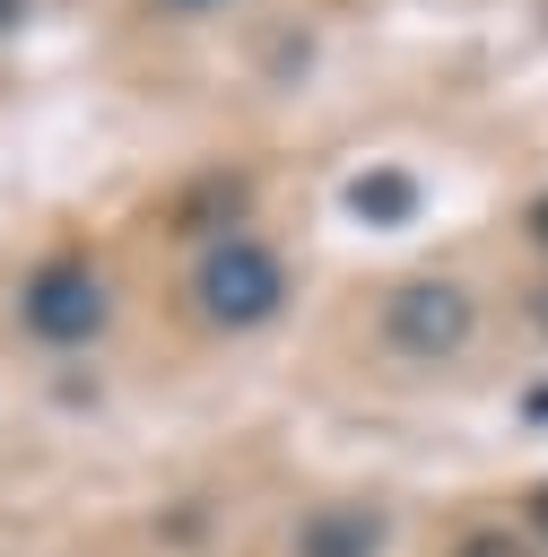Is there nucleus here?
Returning a JSON list of instances; mask_svg holds the SVG:
<instances>
[{"label":"nucleus","mask_w":548,"mask_h":557,"mask_svg":"<svg viewBox=\"0 0 548 557\" xmlns=\"http://www.w3.org/2000/svg\"><path fill=\"white\" fill-rule=\"evenodd\" d=\"M191 313L209 331H261L287 313V252L261 235H209L191 252Z\"/></svg>","instance_id":"f257e3e1"},{"label":"nucleus","mask_w":548,"mask_h":557,"mask_svg":"<svg viewBox=\"0 0 548 557\" xmlns=\"http://www.w3.org/2000/svg\"><path fill=\"white\" fill-rule=\"evenodd\" d=\"M374 339H383L391 357H409V366H444V357H461V348L478 339V296H470L461 278H444V270L400 278V287L383 296V313H374Z\"/></svg>","instance_id":"f03ea898"},{"label":"nucleus","mask_w":548,"mask_h":557,"mask_svg":"<svg viewBox=\"0 0 548 557\" xmlns=\"http://www.w3.org/2000/svg\"><path fill=\"white\" fill-rule=\"evenodd\" d=\"M17 322H26V339H35V348L78 357V348H96V339H104L113 296H104V278H96L78 252H52V261H35V270H26V287H17Z\"/></svg>","instance_id":"7ed1b4c3"},{"label":"nucleus","mask_w":548,"mask_h":557,"mask_svg":"<svg viewBox=\"0 0 548 557\" xmlns=\"http://www.w3.org/2000/svg\"><path fill=\"white\" fill-rule=\"evenodd\" d=\"M418 174L409 165H357L348 183H339V209L357 218V226H374V235H400L409 218H418Z\"/></svg>","instance_id":"20e7f679"},{"label":"nucleus","mask_w":548,"mask_h":557,"mask_svg":"<svg viewBox=\"0 0 548 557\" xmlns=\"http://www.w3.org/2000/svg\"><path fill=\"white\" fill-rule=\"evenodd\" d=\"M383 548V513L374 505H313L296 522V557H374Z\"/></svg>","instance_id":"39448f33"},{"label":"nucleus","mask_w":548,"mask_h":557,"mask_svg":"<svg viewBox=\"0 0 548 557\" xmlns=\"http://www.w3.org/2000/svg\"><path fill=\"white\" fill-rule=\"evenodd\" d=\"M452 557H548V548L531 531H513V522H478V531L452 540Z\"/></svg>","instance_id":"423d86ee"},{"label":"nucleus","mask_w":548,"mask_h":557,"mask_svg":"<svg viewBox=\"0 0 548 557\" xmlns=\"http://www.w3.org/2000/svg\"><path fill=\"white\" fill-rule=\"evenodd\" d=\"M522 531H531V540L548 548V487H531V513H522Z\"/></svg>","instance_id":"0eeeda50"},{"label":"nucleus","mask_w":548,"mask_h":557,"mask_svg":"<svg viewBox=\"0 0 548 557\" xmlns=\"http://www.w3.org/2000/svg\"><path fill=\"white\" fill-rule=\"evenodd\" d=\"M522 322H531V331H539V339H548V278H539V287H531V296H522Z\"/></svg>","instance_id":"6e6552de"},{"label":"nucleus","mask_w":548,"mask_h":557,"mask_svg":"<svg viewBox=\"0 0 548 557\" xmlns=\"http://www.w3.org/2000/svg\"><path fill=\"white\" fill-rule=\"evenodd\" d=\"M522 418H531V426H548V383H522Z\"/></svg>","instance_id":"1a4fd4ad"},{"label":"nucleus","mask_w":548,"mask_h":557,"mask_svg":"<svg viewBox=\"0 0 548 557\" xmlns=\"http://www.w3.org/2000/svg\"><path fill=\"white\" fill-rule=\"evenodd\" d=\"M522 226H531V244H539V252H548V191H539V200H531V209H522Z\"/></svg>","instance_id":"9d476101"},{"label":"nucleus","mask_w":548,"mask_h":557,"mask_svg":"<svg viewBox=\"0 0 548 557\" xmlns=\"http://www.w3.org/2000/svg\"><path fill=\"white\" fill-rule=\"evenodd\" d=\"M165 17H209V9H226V0H157Z\"/></svg>","instance_id":"9b49d317"},{"label":"nucleus","mask_w":548,"mask_h":557,"mask_svg":"<svg viewBox=\"0 0 548 557\" xmlns=\"http://www.w3.org/2000/svg\"><path fill=\"white\" fill-rule=\"evenodd\" d=\"M17 26H26V0H0V44H9Z\"/></svg>","instance_id":"f8f14e48"}]
</instances>
